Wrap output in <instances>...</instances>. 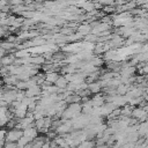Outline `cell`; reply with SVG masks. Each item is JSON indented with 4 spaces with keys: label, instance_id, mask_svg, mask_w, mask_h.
Wrapping results in <instances>:
<instances>
[{
    "label": "cell",
    "instance_id": "2",
    "mask_svg": "<svg viewBox=\"0 0 148 148\" xmlns=\"http://www.w3.org/2000/svg\"><path fill=\"white\" fill-rule=\"evenodd\" d=\"M14 61H15V59H14L13 56H3L1 58V60H0V62H1L2 66H8V65L13 64Z\"/></svg>",
    "mask_w": 148,
    "mask_h": 148
},
{
    "label": "cell",
    "instance_id": "4",
    "mask_svg": "<svg viewBox=\"0 0 148 148\" xmlns=\"http://www.w3.org/2000/svg\"><path fill=\"white\" fill-rule=\"evenodd\" d=\"M7 40H8V42H14L15 38H14V36H9V37L7 38Z\"/></svg>",
    "mask_w": 148,
    "mask_h": 148
},
{
    "label": "cell",
    "instance_id": "3",
    "mask_svg": "<svg viewBox=\"0 0 148 148\" xmlns=\"http://www.w3.org/2000/svg\"><path fill=\"white\" fill-rule=\"evenodd\" d=\"M57 84L59 86V87H64L65 84H66V82L62 80V79H60V80H58V82H57Z\"/></svg>",
    "mask_w": 148,
    "mask_h": 148
},
{
    "label": "cell",
    "instance_id": "1",
    "mask_svg": "<svg viewBox=\"0 0 148 148\" xmlns=\"http://www.w3.org/2000/svg\"><path fill=\"white\" fill-rule=\"evenodd\" d=\"M22 135H23V133H22L21 131L12 128V130H9V131L6 133V141H14V142H15V141H17Z\"/></svg>",
    "mask_w": 148,
    "mask_h": 148
}]
</instances>
